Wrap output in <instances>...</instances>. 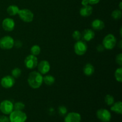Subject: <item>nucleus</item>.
I'll return each mask as SVG.
<instances>
[{
	"label": "nucleus",
	"mask_w": 122,
	"mask_h": 122,
	"mask_svg": "<svg viewBox=\"0 0 122 122\" xmlns=\"http://www.w3.org/2000/svg\"><path fill=\"white\" fill-rule=\"evenodd\" d=\"M116 38L113 35L108 34L106 35L102 41V45L105 49L112 50L116 45Z\"/></svg>",
	"instance_id": "3"
},
{
	"label": "nucleus",
	"mask_w": 122,
	"mask_h": 122,
	"mask_svg": "<svg viewBox=\"0 0 122 122\" xmlns=\"http://www.w3.org/2000/svg\"><path fill=\"white\" fill-rule=\"evenodd\" d=\"M19 11V8L17 5H10L7 9V11L8 14L10 15H11V16H14V15L18 14Z\"/></svg>",
	"instance_id": "19"
},
{
	"label": "nucleus",
	"mask_w": 122,
	"mask_h": 122,
	"mask_svg": "<svg viewBox=\"0 0 122 122\" xmlns=\"http://www.w3.org/2000/svg\"><path fill=\"white\" fill-rule=\"evenodd\" d=\"M14 40L10 36H5L0 39V48L3 50H10L14 46Z\"/></svg>",
	"instance_id": "5"
},
{
	"label": "nucleus",
	"mask_w": 122,
	"mask_h": 122,
	"mask_svg": "<svg viewBox=\"0 0 122 122\" xmlns=\"http://www.w3.org/2000/svg\"><path fill=\"white\" fill-rule=\"evenodd\" d=\"M15 79L12 76H5L1 80V85L3 88L8 89L14 86Z\"/></svg>",
	"instance_id": "10"
},
{
	"label": "nucleus",
	"mask_w": 122,
	"mask_h": 122,
	"mask_svg": "<svg viewBox=\"0 0 122 122\" xmlns=\"http://www.w3.org/2000/svg\"><path fill=\"white\" fill-rule=\"evenodd\" d=\"M97 117L100 121L102 122H109L112 119L110 112L105 108H101L97 112Z\"/></svg>",
	"instance_id": "7"
},
{
	"label": "nucleus",
	"mask_w": 122,
	"mask_h": 122,
	"mask_svg": "<svg viewBox=\"0 0 122 122\" xmlns=\"http://www.w3.org/2000/svg\"><path fill=\"white\" fill-rule=\"evenodd\" d=\"M105 102L108 106H112L114 103V98L112 95H107L105 97Z\"/></svg>",
	"instance_id": "24"
},
{
	"label": "nucleus",
	"mask_w": 122,
	"mask_h": 122,
	"mask_svg": "<svg viewBox=\"0 0 122 122\" xmlns=\"http://www.w3.org/2000/svg\"><path fill=\"white\" fill-rule=\"evenodd\" d=\"M14 46H15L16 48H20L22 46V43L20 41H14Z\"/></svg>",
	"instance_id": "31"
},
{
	"label": "nucleus",
	"mask_w": 122,
	"mask_h": 122,
	"mask_svg": "<svg viewBox=\"0 0 122 122\" xmlns=\"http://www.w3.org/2000/svg\"><path fill=\"white\" fill-rule=\"evenodd\" d=\"M81 35H82L81 38H82V39L86 42L91 41L95 37L94 32L92 30L89 29H86L84 30L81 33Z\"/></svg>",
	"instance_id": "14"
},
{
	"label": "nucleus",
	"mask_w": 122,
	"mask_h": 122,
	"mask_svg": "<svg viewBox=\"0 0 122 122\" xmlns=\"http://www.w3.org/2000/svg\"><path fill=\"white\" fill-rule=\"evenodd\" d=\"M13 107H14V110L22 111L25 108V105L21 102H17L14 104H13Z\"/></svg>",
	"instance_id": "25"
},
{
	"label": "nucleus",
	"mask_w": 122,
	"mask_h": 122,
	"mask_svg": "<svg viewBox=\"0 0 122 122\" xmlns=\"http://www.w3.org/2000/svg\"><path fill=\"white\" fill-rule=\"evenodd\" d=\"M120 48H122V41H120Z\"/></svg>",
	"instance_id": "36"
},
{
	"label": "nucleus",
	"mask_w": 122,
	"mask_h": 122,
	"mask_svg": "<svg viewBox=\"0 0 122 122\" xmlns=\"http://www.w3.org/2000/svg\"><path fill=\"white\" fill-rule=\"evenodd\" d=\"M112 17L114 20H119L122 17V11L120 10H116L112 13Z\"/></svg>",
	"instance_id": "23"
},
{
	"label": "nucleus",
	"mask_w": 122,
	"mask_h": 122,
	"mask_svg": "<svg viewBox=\"0 0 122 122\" xmlns=\"http://www.w3.org/2000/svg\"><path fill=\"white\" fill-rule=\"evenodd\" d=\"M2 27L5 31L11 32L15 27V22L11 18H5L2 22Z\"/></svg>",
	"instance_id": "11"
},
{
	"label": "nucleus",
	"mask_w": 122,
	"mask_h": 122,
	"mask_svg": "<svg viewBox=\"0 0 122 122\" xmlns=\"http://www.w3.org/2000/svg\"><path fill=\"white\" fill-rule=\"evenodd\" d=\"M122 2H120V4H119V7H120V9L122 10Z\"/></svg>",
	"instance_id": "35"
},
{
	"label": "nucleus",
	"mask_w": 122,
	"mask_h": 122,
	"mask_svg": "<svg viewBox=\"0 0 122 122\" xmlns=\"http://www.w3.org/2000/svg\"><path fill=\"white\" fill-rule=\"evenodd\" d=\"M18 15L21 20L26 23L32 22L34 18L33 13L28 9L19 10Z\"/></svg>",
	"instance_id": "4"
},
{
	"label": "nucleus",
	"mask_w": 122,
	"mask_h": 122,
	"mask_svg": "<svg viewBox=\"0 0 122 122\" xmlns=\"http://www.w3.org/2000/svg\"><path fill=\"white\" fill-rule=\"evenodd\" d=\"M38 71L41 75H46L50 70V64L48 61L42 60L38 64Z\"/></svg>",
	"instance_id": "12"
},
{
	"label": "nucleus",
	"mask_w": 122,
	"mask_h": 122,
	"mask_svg": "<svg viewBox=\"0 0 122 122\" xmlns=\"http://www.w3.org/2000/svg\"><path fill=\"white\" fill-rule=\"evenodd\" d=\"M31 54L35 56L39 55L41 52V48L38 45H34L30 48Z\"/></svg>",
	"instance_id": "21"
},
{
	"label": "nucleus",
	"mask_w": 122,
	"mask_h": 122,
	"mask_svg": "<svg viewBox=\"0 0 122 122\" xmlns=\"http://www.w3.org/2000/svg\"><path fill=\"white\" fill-rule=\"evenodd\" d=\"M81 114L76 112L68 113L64 118V122H81Z\"/></svg>",
	"instance_id": "13"
},
{
	"label": "nucleus",
	"mask_w": 122,
	"mask_h": 122,
	"mask_svg": "<svg viewBox=\"0 0 122 122\" xmlns=\"http://www.w3.org/2000/svg\"><path fill=\"white\" fill-rule=\"evenodd\" d=\"M27 82L32 88L38 89L42 84L43 76L39 71H32L28 76Z\"/></svg>",
	"instance_id": "1"
},
{
	"label": "nucleus",
	"mask_w": 122,
	"mask_h": 122,
	"mask_svg": "<svg viewBox=\"0 0 122 122\" xmlns=\"http://www.w3.org/2000/svg\"><path fill=\"white\" fill-rule=\"evenodd\" d=\"M92 7L91 5H88L83 6V7L81 8V9L80 10V14L82 17H88L91 15V14L92 13Z\"/></svg>",
	"instance_id": "15"
},
{
	"label": "nucleus",
	"mask_w": 122,
	"mask_h": 122,
	"mask_svg": "<svg viewBox=\"0 0 122 122\" xmlns=\"http://www.w3.org/2000/svg\"><path fill=\"white\" fill-rule=\"evenodd\" d=\"M58 113H59L60 115L62 116H65L66 114L67 113V110L66 107H64V106H60L58 107Z\"/></svg>",
	"instance_id": "27"
},
{
	"label": "nucleus",
	"mask_w": 122,
	"mask_h": 122,
	"mask_svg": "<svg viewBox=\"0 0 122 122\" xmlns=\"http://www.w3.org/2000/svg\"><path fill=\"white\" fill-rule=\"evenodd\" d=\"M116 61L119 64V66H122V54H119L117 55L116 58Z\"/></svg>",
	"instance_id": "29"
},
{
	"label": "nucleus",
	"mask_w": 122,
	"mask_h": 122,
	"mask_svg": "<svg viewBox=\"0 0 122 122\" xmlns=\"http://www.w3.org/2000/svg\"><path fill=\"white\" fill-rule=\"evenodd\" d=\"M21 69L19 68H15L11 71V76L14 78H18L21 76Z\"/></svg>",
	"instance_id": "26"
},
{
	"label": "nucleus",
	"mask_w": 122,
	"mask_h": 122,
	"mask_svg": "<svg viewBox=\"0 0 122 122\" xmlns=\"http://www.w3.org/2000/svg\"><path fill=\"white\" fill-rule=\"evenodd\" d=\"M38 58L33 55H29L27 56L25 60V66L29 69H33L38 66Z\"/></svg>",
	"instance_id": "9"
},
{
	"label": "nucleus",
	"mask_w": 122,
	"mask_h": 122,
	"mask_svg": "<svg viewBox=\"0 0 122 122\" xmlns=\"http://www.w3.org/2000/svg\"><path fill=\"white\" fill-rule=\"evenodd\" d=\"M27 115L22 111L14 110L10 114V122H25L27 120Z\"/></svg>",
	"instance_id": "2"
},
{
	"label": "nucleus",
	"mask_w": 122,
	"mask_h": 122,
	"mask_svg": "<svg viewBox=\"0 0 122 122\" xmlns=\"http://www.w3.org/2000/svg\"><path fill=\"white\" fill-rule=\"evenodd\" d=\"M88 50L86 44L83 41H77L74 45V50L75 53L78 56H83Z\"/></svg>",
	"instance_id": "8"
},
{
	"label": "nucleus",
	"mask_w": 122,
	"mask_h": 122,
	"mask_svg": "<svg viewBox=\"0 0 122 122\" xmlns=\"http://www.w3.org/2000/svg\"><path fill=\"white\" fill-rule=\"evenodd\" d=\"M91 26L93 29L95 30H101L105 27V24L103 21L100 19H95L92 22Z\"/></svg>",
	"instance_id": "16"
},
{
	"label": "nucleus",
	"mask_w": 122,
	"mask_h": 122,
	"mask_svg": "<svg viewBox=\"0 0 122 122\" xmlns=\"http://www.w3.org/2000/svg\"><path fill=\"white\" fill-rule=\"evenodd\" d=\"M88 1L89 2V4L91 5H94L98 3L100 0H88Z\"/></svg>",
	"instance_id": "33"
},
{
	"label": "nucleus",
	"mask_w": 122,
	"mask_h": 122,
	"mask_svg": "<svg viewBox=\"0 0 122 122\" xmlns=\"http://www.w3.org/2000/svg\"><path fill=\"white\" fill-rule=\"evenodd\" d=\"M114 76L116 81L119 82H122V68L119 67L116 69L114 73Z\"/></svg>",
	"instance_id": "22"
},
{
	"label": "nucleus",
	"mask_w": 122,
	"mask_h": 122,
	"mask_svg": "<svg viewBox=\"0 0 122 122\" xmlns=\"http://www.w3.org/2000/svg\"><path fill=\"white\" fill-rule=\"evenodd\" d=\"M81 3H82V5L83 6H86L89 5V2H88V0H82Z\"/></svg>",
	"instance_id": "34"
},
{
	"label": "nucleus",
	"mask_w": 122,
	"mask_h": 122,
	"mask_svg": "<svg viewBox=\"0 0 122 122\" xmlns=\"http://www.w3.org/2000/svg\"><path fill=\"white\" fill-rule=\"evenodd\" d=\"M0 110L5 115L10 114L14 110L13 102L10 100H4L0 103Z\"/></svg>",
	"instance_id": "6"
},
{
	"label": "nucleus",
	"mask_w": 122,
	"mask_h": 122,
	"mask_svg": "<svg viewBox=\"0 0 122 122\" xmlns=\"http://www.w3.org/2000/svg\"><path fill=\"white\" fill-rule=\"evenodd\" d=\"M55 80H56L55 77L52 75H46L43 77V82H44L48 86L53 85L55 82Z\"/></svg>",
	"instance_id": "20"
},
{
	"label": "nucleus",
	"mask_w": 122,
	"mask_h": 122,
	"mask_svg": "<svg viewBox=\"0 0 122 122\" xmlns=\"http://www.w3.org/2000/svg\"><path fill=\"white\" fill-rule=\"evenodd\" d=\"M94 67L91 63H87L83 67V73L87 76H92L94 73Z\"/></svg>",
	"instance_id": "17"
},
{
	"label": "nucleus",
	"mask_w": 122,
	"mask_h": 122,
	"mask_svg": "<svg viewBox=\"0 0 122 122\" xmlns=\"http://www.w3.org/2000/svg\"><path fill=\"white\" fill-rule=\"evenodd\" d=\"M104 47L102 45H98L97 46V50L98 52H102L104 50Z\"/></svg>",
	"instance_id": "32"
},
{
	"label": "nucleus",
	"mask_w": 122,
	"mask_h": 122,
	"mask_svg": "<svg viewBox=\"0 0 122 122\" xmlns=\"http://www.w3.org/2000/svg\"><path fill=\"white\" fill-rule=\"evenodd\" d=\"M81 36H82V35L79 30H75L72 34L73 38L76 41H79Z\"/></svg>",
	"instance_id": "28"
},
{
	"label": "nucleus",
	"mask_w": 122,
	"mask_h": 122,
	"mask_svg": "<svg viewBox=\"0 0 122 122\" xmlns=\"http://www.w3.org/2000/svg\"><path fill=\"white\" fill-rule=\"evenodd\" d=\"M0 122H10L9 117L6 116H0Z\"/></svg>",
	"instance_id": "30"
},
{
	"label": "nucleus",
	"mask_w": 122,
	"mask_h": 122,
	"mask_svg": "<svg viewBox=\"0 0 122 122\" xmlns=\"http://www.w3.org/2000/svg\"><path fill=\"white\" fill-rule=\"evenodd\" d=\"M111 110L117 114H122V102L121 101H117L112 105Z\"/></svg>",
	"instance_id": "18"
}]
</instances>
